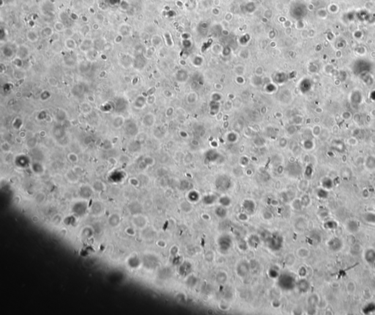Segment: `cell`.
Listing matches in <instances>:
<instances>
[{"label":"cell","mask_w":375,"mask_h":315,"mask_svg":"<svg viewBox=\"0 0 375 315\" xmlns=\"http://www.w3.org/2000/svg\"><path fill=\"white\" fill-rule=\"evenodd\" d=\"M279 284L281 288L287 290L292 289L296 286V281L295 278L290 275H283L279 278Z\"/></svg>","instance_id":"6da1fadb"},{"label":"cell","mask_w":375,"mask_h":315,"mask_svg":"<svg viewBox=\"0 0 375 315\" xmlns=\"http://www.w3.org/2000/svg\"><path fill=\"white\" fill-rule=\"evenodd\" d=\"M268 248L273 251H276L281 249L283 245V238L279 235L272 236L268 237L265 242Z\"/></svg>","instance_id":"7a4b0ae2"},{"label":"cell","mask_w":375,"mask_h":315,"mask_svg":"<svg viewBox=\"0 0 375 315\" xmlns=\"http://www.w3.org/2000/svg\"><path fill=\"white\" fill-rule=\"evenodd\" d=\"M219 249L221 252H227L231 248L232 245V239L228 235H222L219 238Z\"/></svg>","instance_id":"3957f363"},{"label":"cell","mask_w":375,"mask_h":315,"mask_svg":"<svg viewBox=\"0 0 375 315\" xmlns=\"http://www.w3.org/2000/svg\"><path fill=\"white\" fill-rule=\"evenodd\" d=\"M328 246L332 251L338 252L343 248V242L340 238L333 237L328 241Z\"/></svg>","instance_id":"277c9868"},{"label":"cell","mask_w":375,"mask_h":315,"mask_svg":"<svg viewBox=\"0 0 375 315\" xmlns=\"http://www.w3.org/2000/svg\"><path fill=\"white\" fill-rule=\"evenodd\" d=\"M237 274L240 277H245L250 270V264L246 261H242L237 266Z\"/></svg>","instance_id":"5b68a950"},{"label":"cell","mask_w":375,"mask_h":315,"mask_svg":"<svg viewBox=\"0 0 375 315\" xmlns=\"http://www.w3.org/2000/svg\"><path fill=\"white\" fill-rule=\"evenodd\" d=\"M230 181L227 176H220L216 181V187L219 190H225L230 187Z\"/></svg>","instance_id":"8992f818"},{"label":"cell","mask_w":375,"mask_h":315,"mask_svg":"<svg viewBox=\"0 0 375 315\" xmlns=\"http://www.w3.org/2000/svg\"><path fill=\"white\" fill-rule=\"evenodd\" d=\"M346 228H347L348 232H350L351 234H354L359 231V228H360V224H359V223L357 221V220H350L347 223V224H346Z\"/></svg>","instance_id":"52a82bcc"},{"label":"cell","mask_w":375,"mask_h":315,"mask_svg":"<svg viewBox=\"0 0 375 315\" xmlns=\"http://www.w3.org/2000/svg\"><path fill=\"white\" fill-rule=\"evenodd\" d=\"M93 41H94L89 39V38L84 39L82 41L81 44L79 45V49L81 51H84V52H87L90 50H91L92 48H93Z\"/></svg>","instance_id":"ba28073f"},{"label":"cell","mask_w":375,"mask_h":315,"mask_svg":"<svg viewBox=\"0 0 375 315\" xmlns=\"http://www.w3.org/2000/svg\"><path fill=\"white\" fill-rule=\"evenodd\" d=\"M364 259L368 264H373L375 261V250L369 248L364 253Z\"/></svg>","instance_id":"9c48e42d"},{"label":"cell","mask_w":375,"mask_h":315,"mask_svg":"<svg viewBox=\"0 0 375 315\" xmlns=\"http://www.w3.org/2000/svg\"><path fill=\"white\" fill-rule=\"evenodd\" d=\"M243 207L247 213L253 214L256 209V204L253 201L245 200L243 203Z\"/></svg>","instance_id":"30bf717a"},{"label":"cell","mask_w":375,"mask_h":315,"mask_svg":"<svg viewBox=\"0 0 375 315\" xmlns=\"http://www.w3.org/2000/svg\"><path fill=\"white\" fill-rule=\"evenodd\" d=\"M297 289L300 292L305 293L307 292L310 289V284L306 279H301L296 284Z\"/></svg>","instance_id":"8fae6325"},{"label":"cell","mask_w":375,"mask_h":315,"mask_svg":"<svg viewBox=\"0 0 375 315\" xmlns=\"http://www.w3.org/2000/svg\"><path fill=\"white\" fill-rule=\"evenodd\" d=\"M248 246L253 248H256L260 244V239L257 235H251L248 240Z\"/></svg>","instance_id":"7c38bea8"},{"label":"cell","mask_w":375,"mask_h":315,"mask_svg":"<svg viewBox=\"0 0 375 315\" xmlns=\"http://www.w3.org/2000/svg\"><path fill=\"white\" fill-rule=\"evenodd\" d=\"M191 269V264L188 262H184L180 265L179 272L182 276H187Z\"/></svg>","instance_id":"4fadbf2b"},{"label":"cell","mask_w":375,"mask_h":315,"mask_svg":"<svg viewBox=\"0 0 375 315\" xmlns=\"http://www.w3.org/2000/svg\"><path fill=\"white\" fill-rule=\"evenodd\" d=\"M29 53H30V51H29V49L26 46H21L18 48V51H17V56H18V58L23 60L27 58Z\"/></svg>","instance_id":"5bb4252c"},{"label":"cell","mask_w":375,"mask_h":315,"mask_svg":"<svg viewBox=\"0 0 375 315\" xmlns=\"http://www.w3.org/2000/svg\"><path fill=\"white\" fill-rule=\"evenodd\" d=\"M26 38L29 41H30L31 43H35L37 41H38L39 39V35H38V33L36 31H34V30H29V31L26 33Z\"/></svg>","instance_id":"9a60e30c"},{"label":"cell","mask_w":375,"mask_h":315,"mask_svg":"<svg viewBox=\"0 0 375 315\" xmlns=\"http://www.w3.org/2000/svg\"><path fill=\"white\" fill-rule=\"evenodd\" d=\"M319 302H320V298L316 294H313L311 296L308 297V303L309 306L311 307H316L318 306Z\"/></svg>","instance_id":"2e32d148"},{"label":"cell","mask_w":375,"mask_h":315,"mask_svg":"<svg viewBox=\"0 0 375 315\" xmlns=\"http://www.w3.org/2000/svg\"><path fill=\"white\" fill-rule=\"evenodd\" d=\"M215 213L216 215V216L219 217V218L223 219L224 217H226L227 215V210L226 209V208L223 206H221V207H217V208L215 209Z\"/></svg>","instance_id":"e0dca14e"},{"label":"cell","mask_w":375,"mask_h":315,"mask_svg":"<svg viewBox=\"0 0 375 315\" xmlns=\"http://www.w3.org/2000/svg\"><path fill=\"white\" fill-rule=\"evenodd\" d=\"M364 220L369 224H375V212H368L364 215Z\"/></svg>","instance_id":"ac0fdd59"},{"label":"cell","mask_w":375,"mask_h":315,"mask_svg":"<svg viewBox=\"0 0 375 315\" xmlns=\"http://www.w3.org/2000/svg\"><path fill=\"white\" fill-rule=\"evenodd\" d=\"M366 167L367 169L373 171L375 170V157L373 156H369L366 160Z\"/></svg>","instance_id":"d6986e66"},{"label":"cell","mask_w":375,"mask_h":315,"mask_svg":"<svg viewBox=\"0 0 375 315\" xmlns=\"http://www.w3.org/2000/svg\"><path fill=\"white\" fill-rule=\"evenodd\" d=\"M65 47L67 48V49L69 50H74L76 48V42L75 41V40H74L73 38H66V40L65 41Z\"/></svg>","instance_id":"ffe728a7"},{"label":"cell","mask_w":375,"mask_h":315,"mask_svg":"<svg viewBox=\"0 0 375 315\" xmlns=\"http://www.w3.org/2000/svg\"><path fill=\"white\" fill-rule=\"evenodd\" d=\"M119 33L122 36H127L131 34V26L126 24H122L119 26Z\"/></svg>","instance_id":"44dd1931"},{"label":"cell","mask_w":375,"mask_h":315,"mask_svg":"<svg viewBox=\"0 0 375 315\" xmlns=\"http://www.w3.org/2000/svg\"><path fill=\"white\" fill-rule=\"evenodd\" d=\"M227 274L225 272H223V271H220V272H218V274L216 275V281H217L219 284H223L227 281Z\"/></svg>","instance_id":"7402d4cb"},{"label":"cell","mask_w":375,"mask_h":315,"mask_svg":"<svg viewBox=\"0 0 375 315\" xmlns=\"http://www.w3.org/2000/svg\"><path fill=\"white\" fill-rule=\"evenodd\" d=\"M41 35H42V37H45V38H50V37L53 36V35H54V30H53V28H51V26H46L41 30Z\"/></svg>","instance_id":"603a6c76"},{"label":"cell","mask_w":375,"mask_h":315,"mask_svg":"<svg viewBox=\"0 0 375 315\" xmlns=\"http://www.w3.org/2000/svg\"><path fill=\"white\" fill-rule=\"evenodd\" d=\"M125 118L122 116H117L113 121V126L115 129H119L124 124Z\"/></svg>","instance_id":"cb8c5ba5"},{"label":"cell","mask_w":375,"mask_h":315,"mask_svg":"<svg viewBox=\"0 0 375 315\" xmlns=\"http://www.w3.org/2000/svg\"><path fill=\"white\" fill-rule=\"evenodd\" d=\"M54 29L58 33H63L65 31V30L66 29L65 27V24L64 23H62L61 21H57L54 23Z\"/></svg>","instance_id":"d4e9b609"},{"label":"cell","mask_w":375,"mask_h":315,"mask_svg":"<svg viewBox=\"0 0 375 315\" xmlns=\"http://www.w3.org/2000/svg\"><path fill=\"white\" fill-rule=\"evenodd\" d=\"M297 256L302 259H306L308 257L310 254V251L306 248H300L297 250Z\"/></svg>","instance_id":"484cf974"},{"label":"cell","mask_w":375,"mask_h":315,"mask_svg":"<svg viewBox=\"0 0 375 315\" xmlns=\"http://www.w3.org/2000/svg\"><path fill=\"white\" fill-rule=\"evenodd\" d=\"M322 185L323 188L325 189V190H330V189L333 187V184L330 179H329V178H324L322 181Z\"/></svg>","instance_id":"4316f807"},{"label":"cell","mask_w":375,"mask_h":315,"mask_svg":"<svg viewBox=\"0 0 375 315\" xmlns=\"http://www.w3.org/2000/svg\"><path fill=\"white\" fill-rule=\"evenodd\" d=\"M306 227V223L304 219H299L295 223V228H297V231H304Z\"/></svg>","instance_id":"83f0119b"},{"label":"cell","mask_w":375,"mask_h":315,"mask_svg":"<svg viewBox=\"0 0 375 315\" xmlns=\"http://www.w3.org/2000/svg\"><path fill=\"white\" fill-rule=\"evenodd\" d=\"M80 107H81V111L84 114H88L92 111V107L90 106V103H88V102H84V103L81 105Z\"/></svg>","instance_id":"f1b7e54d"},{"label":"cell","mask_w":375,"mask_h":315,"mask_svg":"<svg viewBox=\"0 0 375 315\" xmlns=\"http://www.w3.org/2000/svg\"><path fill=\"white\" fill-rule=\"evenodd\" d=\"M324 227L328 230L336 229L337 228V223L333 221V220H328V221L324 223Z\"/></svg>","instance_id":"f546056e"},{"label":"cell","mask_w":375,"mask_h":315,"mask_svg":"<svg viewBox=\"0 0 375 315\" xmlns=\"http://www.w3.org/2000/svg\"><path fill=\"white\" fill-rule=\"evenodd\" d=\"M219 204L223 207H229L231 204V199L227 196H223L219 199Z\"/></svg>","instance_id":"4dcf8cb0"},{"label":"cell","mask_w":375,"mask_h":315,"mask_svg":"<svg viewBox=\"0 0 375 315\" xmlns=\"http://www.w3.org/2000/svg\"><path fill=\"white\" fill-rule=\"evenodd\" d=\"M59 18H60V19H61V22H62V23L65 24V25L67 24V22H71V21H72V20L70 19V16H68L67 14H66L65 12H62V13H61L60 14H59Z\"/></svg>","instance_id":"1f68e13d"},{"label":"cell","mask_w":375,"mask_h":315,"mask_svg":"<svg viewBox=\"0 0 375 315\" xmlns=\"http://www.w3.org/2000/svg\"><path fill=\"white\" fill-rule=\"evenodd\" d=\"M317 196H318L320 198H322V199H325L328 197V190H325V189H320L318 191H317Z\"/></svg>","instance_id":"d6a6232c"},{"label":"cell","mask_w":375,"mask_h":315,"mask_svg":"<svg viewBox=\"0 0 375 315\" xmlns=\"http://www.w3.org/2000/svg\"><path fill=\"white\" fill-rule=\"evenodd\" d=\"M215 197L213 196V195H207L203 199V201L205 204H207V205H211L213 203H215Z\"/></svg>","instance_id":"836d02e7"},{"label":"cell","mask_w":375,"mask_h":315,"mask_svg":"<svg viewBox=\"0 0 375 315\" xmlns=\"http://www.w3.org/2000/svg\"><path fill=\"white\" fill-rule=\"evenodd\" d=\"M346 287H347V290L349 293L352 294L354 293L356 289V286L354 282H352V281H349L347 284V286H346Z\"/></svg>","instance_id":"e575fe53"},{"label":"cell","mask_w":375,"mask_h":315,"mask_svg":"<svg viewBox=\"0 0 375 315\" xmlns=\"http://www.w3.org/2000/svg\"><path fill=\"white\" fill-rule=\"evenodd\" d=\"M310 238L313 240L314 241L313 243H320V241H321L322 240L321 236H320V234L317 233V232H314V233H312V234L310 235Z\"/></svg>","instance_id":"d590c367"},{"label":"cell","mask_w":375,"mask_h":315,"mask_svg":"<svg viewBox=\"0 0 375 315\" xmlns=\"http://www.w3.org/2000/svg\"><path fill=\"white\" fill-rule=\"evenodd\" d=\"M63 33H64V35H65L67 38H72V37L74 35V34H75L74 30H72V29H70V28H66L65 30V31L63 32Z\"/></svg>","instance_id":"8d00e7d4"},{"label":"cell","mask_w":375,"mask_h":315,"mask_svg":"<svg viewBox=\"0 0 375 315\" xmlns=\"http://www.w3.org/2000/svg\"><path fill=\"white\" fill-rule=\"evenodd\" d=\"M300 201H301L303 207H308V206H309L310 203H311V200H310L309 197H308V195H304Z\"/></svg>","instance_id":"74e56055"},{"label":"cell","mask_w":375,"mask_h":315,"mask_svg":"<svg viewBox=\"0 0 375 315\" xmlns=\"http://www.w3.org/2000/svg\"><path fill=\"white\" fill-rule=\"evenodd\" d=\"M248 243L245 241V240H240V241L238 242V247L240 250L242 251H246V250L248 248Z\"/></svg>","instance_id":"f35d334b"},{"label":"cell","mask_w":375,"mask_h":315,"mask_svg":"<svg viewBox=\"0 0 375 315\" xmlns=\"http://www.w3.org/2000/svg\"><path fill=\"white\" fill-rule=\"evenodd\" d=\"M188 198L191 200V201H197V200L199 199V195L196 192H191L188 195Z\"/></svg>","instance_id":"ab89813d"},{"label":"cell","mask_w":375,"mask_h":315,"mask_svg":"<svg viewBox=\"0 0 375 315\" xmlns=\"http://www.w3.org/2000/svg\"><path fill=\"white\" fill-rule=\"evenodd\" d=\"M358 246L359 245L357 244L353 245L351 247V253H352V254H358V253L360 251V247L357 248Z\"/></svg>","instance_id":"60d3db41"},{"label":"cell","mask_w":375,"mask_h":315,"mask_svg":"<svg viewBox=\"0 0 375 315\" xmlns=\"http://www.w3.org/2000/svg\"><path fill=\"white\" fill-rule=\"evenodd\" d=\"M292 207H293V208L295 209H297V210L300 209H301V207H303V205H302V203H301V201L297 200H297L294 201L293 204H292Z\"/></svg>","instance_id":"b9f144b4"},{"label":"cell","mask_w":375,"mask_h":315,"mask_svg":"<svg viewBox=\"0 0 375 315\" xmlns=\"http://www.w3.org/2000/svg\"><path fill=\"white\" fill-rule=\"evenodd\" d=\"M45 198H46V196H45L44 194L42 193V192H40V193H38V195H36L35 200L38 203H42V202L44 201Z\"/></svg>","instance_id":"7bdbcfd3"},{"label":"cell","mask_w":375,"mask_h":315,"mask_svg":"<svg viewBox=\"0 0 375 315\" xmlns=\"http://www.w3.org/2000/svg\"><path fill=\"white\" fill-rule=\"evenodd\" d=\"M214 257H215V255H214V253H212V251H207V253H205V259L207 261H212Z\"/></svg>","instance_id":"ee69618b"},{"label":"cell","mask_w":375,"mask_h":315,"mask_svg":"<svg viewBox=\"0 0 375 315\" xmlns=\"http://www.w3.org/2000/svg\"><path fill=\"white\" fill-rule=\"evenodd\" d=\"M49 85L52 87H57L58 85H59V82L57 81V79L54 77H51L49 79Z\"/></svg>","instance_id":"f6af8a7d"},{"label":"cell","mask_w":375,"mask_h":315,"mask_svg":"<svg viewBox=\"0 0 375 315\" xmlns=\"http://www.w3.org/2000/svg\"><path fill=\"white\" fill-rule=\"evenodd\" d=\"M269 276L271 278H276L279 277V272L276 270L270 269L269 270Z\"/></svg>","instance_id":"bcb514c9"},{"label":"cell","mask_w":375,"mask_h":315,"mask_svg":"<svg viewBox=\"0 0 375 315\" xmlns=\"http://www.w3.org/2000/svg\"><path fill=\"white\" fill-rule=\"evenodd\" d=\"M1 146L5 147V148H2V151H5V152H9V151H10V149H11V146H10V144H9L8 143H6V142H5V143H2V146Z\"/></svg>","instance_id":"7dc6e473"},{"label":"cell","mask_w":375,"mask_h":315,"mask_svg":"<svg viewBox=\"0 0 375 315\" xmlns=\"http://www.w3.org/2000/svg\"><path fill=\"white\" fill-rule=\"evenodd\" d=\"M89 32H90V26H89L87 24L83 26L82 27V29H81V33H82V34L84 35L87 34Z\"/></svg>","instance_id":"c3c4849f"},{"label":"cell","mask_w":375,"mask_h":315,"mask_svg":"<svg viewBox=\"0 0 375 315\" xmlns=\"http://www.w3.org/2000/svg\"><path fill=\"white\" fill-rule=\"evenodd\" d=\"M238 218L239 220H242V221H246V220H248V215L245 212L240 213L238 215Z\"/></svg>","instance_id":"681fc988"},{"label":"cell","mask_w":375,"mask_h":315,"mask_svg":"<svg viewBox=\"0 0 375 315\" xmlns=\"http://www.w3.org/2000/svg\"><path fill=\"white\" fill-rule=\"evenodd\" d=\"M68 158L71 161L72 163H76L77 161H78V156H77V155H76L75 154H69Z\"/></svg>","instance_id":"f907efd6"},{"label":"cell","mask_w":375,"mask_h":315,"mask_svg":"<svg viewBox=\"0 0 375 315\" xmlns=\"http://www.w3.org/2000/svg\"><path fill=\"white\" fill-rule=\"evenodd\" d=\"M298 273L301 277H305L307 273L306 269L305 268H304V267H303V268H300L298 271Z\"/></svg>","instance_id":"816d5d0a"},{"label":"cell","mask_w":375,"mask_h":315,"mask_svg":"<svg viewBox=\"0 0 375 315\" xmlns=\"http://www.w3.org/2000/svg\"><path fill=\"white\" fill-rule=\"evenodd\" d=\"M70 19H71L72 21H76V20H78V16H77L76 14V13H70Z\"/></svg>","instance_id":"f5cc1de1"},{"label":"cell","mask_w":375,"mask_h":315,"mask_svg":"<svg viewBox=\"0 0 375 315\" xmlns=\"http://www.w3.org/2000/svg\"><path fill=\"white\" fill-rule=\"evenodd\" d=\"M264 215H266V216H265V215H264V219H268V220H269V219H271V218H272V214L270 213V212H266L264 214Z\"/></svg>","instance_id":"db71d44e"},{"label":"cell","mask_w":375,"mask_h":315,"mask_svg":"<svg viewBox=\"0 0 375 315\" xmlns=\"http://www.w3.org/2000/svg\"><path fill=\"white\" fill-rule=\"evenodd\" d=\"M32 220L34 223H38L40 220L39 217L37 216V215H34V216L32 217Z\"/></svg>","instance_id":"11a10c76"},{"label":"cell","mask_w":375,"mask_h":315,"mask_svg":"<svg viewBox=\"0 0 375 315\" xmlns=\"http://www.w3.org/2000/svg\"><path fill=\"white\" fill-rule=\"evenodd\" d=\"M87 100L89 101V102L92 103V102H95V97L93 96H87Z\"/></svg>","instance_id":"9f6ffc18"},{"label":"cell","mask_w":375,"mask_h":315,"mask_svg":"<svg viewBox=\"0 0 375 315\" xmlns=\"http://www.w3.org/2000/svg\"><path fill=\"white\" fill-rule=\"evenodd\" d=\"M92 29H93V30H99V29H100V25L98 24H97V23L93 24V25H92Z\"/></svg>","instance_id":"6f0895ef"},{"label":"cell","mask_w":375,"mask_h":315,"mask_svg":"<svg viewBox=\"0 0 375 315\" xmlns=\"http://www.w3.org/2000/svg\"><path fill=\"white\" fill-rule=\"evenodd\" d=\"M202 217L204 219V220H209V219H210V216L207 215H203Z\"/></svg>","instance_id":"680465c9"},{"label":"cell","mask_w":375,"mask_h":315,"mask_svg":"<svg viewBox=\"0 0 375 315\" xmlns=\"http://www.w3.org/2000/svg\"><path fill=\"white\" fill-rule=\"evenodd\" d=\"M373 267H374V270H375V261L374 262V264H373Z\"/></svg>","instance_id":"91938a15"}]
</instances>
